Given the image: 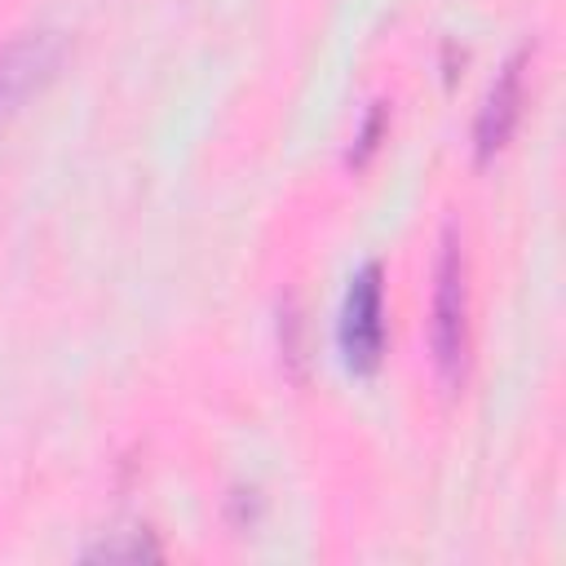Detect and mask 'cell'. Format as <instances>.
<instances>
[{"label":"cell","instance_id":"cell-1","mask_svg":"<svg viewBox=\"0 0 566 566\" xmlns=\"http://www.w3.org/2000/svg\"><path fill=\"white\" fill-rule=\"evenodd\" d=\"M429 349L442 385H455L469 354V287H464V252L455 230L442 234L438 270H433V314H429Z\"/></svg>","mask_w":566,"mask_h":566},{"label":"cell","instance_id":"cell-3","mask_svg":"<svg viewBox=\"0 0 566 566\" xmlns=\"http://www.w3.org/2000/svg\"><path fill=\"white\" fill-rule=\"evenodd\" d=\"M62 62V40L53 31H27L0 49V115L18 111Z\"/></svg>","mask_w":566,"mask_h":566},{"label":"cell","instance_id":"cell-4","mask_svg":"<svg viewBox=\"0 0 566 566\" xmlns=\"http://www.w3.org/2000/svg\"><path fill=\"white\" fill-rule=\"evenodd\" d=\"M522 102H526V53H513L478 111V124H473L478 159H491L495 150H504V142L513 137V128L522 119Z\"/></svg>","mask_w":566,"mask_h":566},{"label":"cell","instance_id":"cell-2","mask_svg":"<svg viewBox=\"0 0 566 566\" xmlns=\"http://www.w3.org/2000/svg\"><path fill=\"white\" fill-rule=\"evenodd\" d=\"M336 345L349 371H376L380 354H385V283H380V265H363L340 301V318H336Z\"/></svg>","mask_w":566,"mask_h":566}]
</instances>
